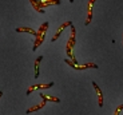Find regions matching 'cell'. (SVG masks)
Returning a JSON list of instances; mask_svg holds the SVG:
<instances>
[{
	"label": "cell",
	"mask_w": 123,
	"mask_h": 115,
	"mask_svg": "<svg viewBox=\"0 0 123 115\" xmlns=\"http://www.w3.org/2000/svg\"><path fill=\"white\" fill-rule=\"evenodd\" d=\"M67 25H72V23H71V22H67V23H64V24H62V27L59 28V31H58V34H56L55 36L52 37V42H54V40H56V39H58V37H59V35H60V32L63 31V30H64V28L67 27Z\"/></svg>",
	"instance_id": "obj_4"
},
{
	"label": "cell",
	"mask_w": 123,
	"mask_h": 115,
	"mask_svg": "<svg viewBox=\"0 0 123 115\" xmlns=\"http://www.w3.org/2000/svg\"><path fill=\"white\" fill-rule=\"evenodd\" d=\"M54 86V83H49V84H39V86H32V87H30V90L27 91V94H31L32 91L35 90V88H51Z\"/></svg>",
	"instance_id": "obj_2"
},
{
	"label": "cell",
	"mask_w": 123,
	"mask_h": 115,
	"mask_svg": "<svg viewBox=\"0 0 123 115\" xmlns=\"http://www.w3.org/2000/svg\"><path fill=\"white\" fill-rule=\"evenodd\" d=\"M66 62L68 63V64L72 67V68H75V70H84V68H98V66L96 64H86V66H75L74 63L71 62V60H66Z\"/></svg>",
	"instance_id": "obj_1"
},
{
	"label": "cell",
	"mask_w": 123,
	"mask_h": 115,
	"mask_svg": "<svg viewBox=\"0 0 123 115\" xmlns=\"http://www.w3.org/2000/svg\"><path fill=\"white\" fill-rule=\"evenodd\" d=\"M70 1H71V3H72V1H74V0H70Z\"/></svg>",
	"instance_id": "obj_12"
},
{
	"label": "cell",
	"mask_w": 123,
	"mask_h": 115,
	"mask_svg": "<svg viewBox=\"0 0 123 115\" xmlns=\"http://www.w3.org/2000/svg\"><path fill=\"white\" fill-rule=\"evenodd\" d=\"M40 97H42V99H43V100H52V102H60V100H59L58 98H48V97H46V95H43V94H40Z\"/></svg>",
	"instance_id": "obj_9"
},
{
	"label": "cell",
	"mask_w": 123,
	"mask_h": 115,
	"mask_svg": "<svg viewBox=\"0 0 123 115\" xmlns=\"http://www.w3.org/2000/svg\"><path fill=\"white\" fill-rule=\"evenodd\" d=\"M1 95H3V92H1V91H0V98H1Z\"/></svg>",
	"instance_id": "obj_11"
},
{
	"label": "cell",
	"mask_w": 123,
	"mask_h": 115,
	"mask_svg": "<svg viewBox=\"0 0 123 115\" xmlns=\"http://www.w3.org/2000/svg\"><path fill=\"white\" fill-rule=\"evenodd\" d=\"M94 1H96V0H90L88 1V18H87L86 20V25L90 24V22H91V13H92V4H94Z\"/></svg>",
	"instance_id": "obj_3"
},
{
	"label": "cell",
	"mask_w": 123,
	"mask_h": 115,
	"mask_svg": "<svg viewBox=\"0 0 123 115\" xmlns=\"http://www.w3.org/2000/svg\"><path fill=\"white\" fill-rule=\"evenodd\" d=\"M94 84V88L96 90V94L99 95V106H103V95H102V92H100V90H99V87L96 86V83H92Z\"/></svg>",
	"instance_id": "obj_6"
},
{
	"label": "cell",
	"mask_w": 123,
	"mask_h": 115,
	"mask_svg": "<svg viewBox=\"0 0 123 115\" xmlns=\"http://www.w3.org/2000/svg\"><path fill=\"white\" fill-rule=\"evenodd\" d=\"M120 110H123V104H122V106H119V107L117 109V111H115V115H119V111H120Z\"/></svg>",
	"instance_id": "obj_10"
},
{
	"label": "cell",
	"mask_w": 123,
	"mask_h": 115,
	"mask_svg": "<svg viewBox=\"0 0 123 115\" xmlns=\"http://www.w3.org/2000/svg\"><path fill=\"white\" fill-rule=\"evenodd\" d=\"M44 104H46V100H43V103H42V104H39V106H35V107H31L30 110H28V114H30V112H32V111H36V110H39V109H42V107H44Z\"/></svg>",
	"instance_id": "obj_8"
},
{
	"label": "cell",
	"mask_w": 123,
	"mask_h": 115,
	"mask_svg": "<svg viewBox=\"0 0 123 115\" xmlns=\"http://www.w3.org/2000/svg\"><path fill=\"white\" fill-rule=\"evenodd\" d=\"M16 31H18V32L25 31V32H30V34H32V35H35V36H37V32H36V31L31 30V28H27V27H19V28H16Z\"/></svg>",
	"instance_id": "obj_5"
},
{
	"label": "cell",
	"mask_w": 123,
	"mask_h": 115,
	"mask_svg": "<svg viewBox=\"0 0 123 115\" xmlns=\"http://www.w3.org/2000/svg\"><path fill=\"white\" fill-rule=\"evenodd\" d=\"M42 59H43V56H39V58L36 59V62H35V78L39 76V63H40Z\"/></svg>",
	"instance_id": "obj_7"
}]
</instances>
